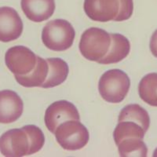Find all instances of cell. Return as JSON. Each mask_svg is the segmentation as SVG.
I'll list each match as a JSON object with an SVG mask.
<instances>
[{
	"mask_svg": "<svg viewBox=\"0 0 157 157\" xmlns=\"http://www.w3.org/2000/svg\"><path fill=\"white\" fill-rule=\"evenodd\" d=\"M75 32L66 20L56 19L49 21L43 28L42 41L48 49L64 51L72 46Z\"/></svg>",
	"mask_w": 157,
	"mask_h": 157,
	"instance_id": "cell-1",
	"label": "cell"
},
{
	"mask_svg": "<svg viewBox=\"0 0 157 157\" xmlns=\"http://www.w3.org/2000/svg\"><path fill=\"white\" fill-rule=\"evenodd\" d=\"M130 86L128 75L120 69L105 71L101 77L98 90L104 100L109 103L117 104L127 97Z\"/></svg>",
	"mask_w": 157,
	"mask_h": 157,
	"instance_id": "cell-2",
	"label": "cell"
},
{
	"mask_svg": "<svg viewBox=\"0 0 157 157\" xmlns=\"http://www.w3.org/2000/svg\"><path fill=\"white\" fill-rule=\"evenodd\" d=\"M111 35L98 28H90L82 33L79 42L82 55L89 61L98 62L109 51Z\"/></svg>",
	"mask_w": 157,
	"mask_h": 157,
	"instance_id": "cell-3",
	"label": "cell"
},
{
	"mask_svg": "<svg viewBox=\"0 0 157 157\" xmlns=\"http://www.w3.org/2000/svg\"><path fill=\"white\" fill-rule=\"evenodd\" d=\"M54 134L59 145L70 151L84 148L90 139L88 130L79 120H68L61 123Z\"/></svg>",
	"mask_w": 157,
	"mask_h": 157,
	"instance_id": "cell-4",
	"label": "cell"
},
{
	"mask_svg": "<svg viewBox=\"0 0 157 157\" xmlns=\"http://www.w3.org/2000/svg\"><path fill=\"white\" fill-rule=\"evenodd\" d=\"M5 62L14 75H26L30 73L36 66L37 56L28 47L16 46L6 51Z\"/></svg>",
	"mask_w": 157,
	"mask_h": 157,
	"instance_id": "cell-5",
	"label": "cell"
},
{
	"mask_svg": "<svg viewBox=\"0 0 157 157\" xmlns=\"http://www.w3.org/2000/svg\"><path fill=\"white\" fill-rule=\"evenodd\" d=\"M80 116L73 104L61 100L51 104L45 113V124L50 132L54 134L61 123L68 120H79Z\"/></svg>",
	"mask_w": 157,
	"mask_h": 157,
	"instance_id": "cell-6",
	"label": "cell"
},
{
	"mask_svg": "<svg viewBox=\"0 0 157 157\" xmlns=\"http://www.w3.org/2000/svg\"><path fill=\"white\" fill-rule=\"evenodd\" d=\"M29 150V138L22 128L10 130L0 137V152L4 156H25Z\"/></svg>",
	"mask_w": 157,
	"mask_h": 157,
	"instance_id": "cell-7",
	"label": "cell"
},
{
	"mask_svg": "<svg viewBox=\"0 0 157 157\" xmlns=\"http://www.w3.org/2000/svg\"><path fill=\"white\" fill-rule=\"evenodd\" d=\"M22 32L23 22L18 13L9 6L0 8V41L8 43L16 40Z\"/></svg>",
	"mask_w": 157,
	"mask_h": 157,
	"instance_id": "cell-8",
	"label": "cell"
},
{
	"mask_svg": "<svg viewBox=\"0 0 157 157\" xmlns=\"http://www.w3.org/2000/svg\"><path fill=\"white\" fill-rule=\"evenodd\" d=\"M84 11L88 17L98 22L113 21L119 12V0H85Z\"/></svg>",
	"mask_w": 157,
	"mask_h": 157,
	"instance_id": "cell-9",
	"label": "cell"
},
{
	"mask_svg": "<svg viewBox=\"0 0 157 157\" xmlns=\"http://www.w3.org/2000/svg\"><path fill=\"white\" fill-rule=\"evenodd\" d=\"M24 104L21 98L14 91H0V123H11L17 121L23 113Z\"/></svg>",
	"mask_w": 157,
	"mask_h": 157,
	"instance_id": "cell-10",
	"label": "cell"
},
{
	"mask_svg": "<svg viewBox=\"0 0 157 157\" xmlns=\"http://www.w3.org/2000/svg\"><path fill=\"white\" fill-rule=\"evenodd\" d=\"M21 6L27 18L37 23L48 20L55 10L54 0H21Z\"/></svg>",
	"mask_w": 157,
	"mask_h": 157,
	"instance_id": "cell-11",
	"label": "cell"
},
{
	"mask_svg": "<svg viewBox=\"0 0 157 157\" xmlns=\"http://www.w3.org/2000/svg\"><path fill=\"white\" fill-rule=\"evenodd\" d=\"M130 50V42L125 36L120 34H112L109 51L98 63L109 64L120 62L128 56Z\"/></svg>",
	"mask_w": 157,
	"mask_h": 157,
	"instance_id": "cell-12",
	"label": "cell"
},
{
	"mask_svg": "<svg viewBox=\"0 0 157 157\" xmlns=\"http://www.w3.org/2000/svg\"><path fill=\"white\" fill-rule=\"evenodd\" d=\"M49 66L45 59L37 56L36 66L30 73L14 75L17 82L25 87H41L48 75Z\"/></svg>",
	"mask_w": 157,
	"mask_h": 157,
	"instance_id": "cell-13",
	"label": "cell"
},
{
	"mask_svg": "<svg viewBox=\"0 0 157 157\" xmlns=\"http://www.w3.org/2000/svg\"><path fill=\"white\" fill-rule=\"evenodd\" d=\"M47 61L49 66L48 75L41 87L52 88L61 85L68 77L69 71L68 64L64 60L57 57L49 58Z\"/></svg>",
	"mask_w": 157,
	"mask_h": 157,
	"instance_id": "cell-14",
	"label": "cell"
},
{
	"mask_svg": "<svg viewBox=\"0 0 157 157\" xmlns=\"http://www.w3.org/2000/svg\"><path fill=\"white\" fill-rule=\"evenodd\" d=\"M119 122L131 121L141 126L146 132L150 126V118L147 111L137 104L123 108L119 116Z\"/></svg>",
	"mask_w": 157,
	"mask_h": 157,
	"instance_id": "cell-15",
	"label": "cell"
},
{
	"mask_svg": "<svg viewBox=\"0 0 157 157\" xmlns=\"http://www.w3.org/2000/svg\"><path fill=\"white\" fill-rule=\"evenodd\" d=\"M138 92L143 101L157 107V73H149L143 77L138 86Z\"/></svg>",
	"mask_w": 157,
	"mask_h": 157,
	"instance_id": "cell-16",
	"label": "cell"
},
{
	"mask_svg": "<svg viewBox=\"0 0 157 157\" xmlns=\"http://www.w3.org/2000/svg\"><path fill=\"white\" fill-rule=\"evenodd\" d=\"M118 149L120 156L145 157L148 154V148L143 139L137 137H129L123 139L118 144Z\"/></svg>",
	"mask_w": 157,
	"mask_h": 157,
	"instance_id": "cell-17",
	"label": "cell"
},
{
	"mask_svg": "<svg viewBox=\"0 0 157 157\" xmlns=\"http://www.w3.org/2000/svg\"><path fill=\"white\" fill-rule=\"evenodd\" d=\"M145 131L137 123L131 121L119 122L113 133L114 141L116 145L123 139L129 137H137L143 139L145 137Z\"/></svg>",
	"mask_w": 157,
	"mask_h": 157,
	"instance_id": "cell-18",
	"label": "cell"
},
{
	"mask_svg": "<svg viewBox=\"0 0 157 157\" xmlns=\"http://www.w3.org/2000/svg\"><path fill=\"white\" fill-rule=\"evenodd\" d=\"M27 134L29 142V155L36 153L42 149L45 143V137L41 129L35 125H26L23 127Z\"/></svg>",
	"mask_w": 157,
	"mask_h": 157,
	"instance_id": "cell-19",
	"label": "cell"
},
{
	"mask_svg": "<svg viewBox=\"0 0 157 157\" xmlns=\"http://www.w3.org/2000/svg\"><path fill=\"white\" fill-rule=\"evenodd\" d=\"M119 2H120L119 12L113 21H127L133 14V11H134L133 0H119Z\"/></svg>",
	"mask_w": 157,
	"mask_h": 157,
	"instance_id": "cell-20",
	"label": "cell"
},
{
	"mask_svg": "<svg viewBox=\"0 0 157 157\" xmlns=\"http://www.w3.org/2000/svg\"><path fill=\"white\" fill-rule=\"evenodd\" d=\"M150 50L154 57L157 58V30L155 31L150 40Z\"/></svg>",
	"mask_w": 157,
	"mask_h": 157,
	"instance_id": "cell-21",
	"label": "cell"
},
{
	"mask_svg": "<svg viewBox=\"0 0 157 157\" xmlns=\"http://www.w3.org/2000/svg\"><path fill=\"white\" fill-rule=\"evenodd\" d=\"M153 155L154 157H157V148L155 150V152H154L153 155Z\"/></svg>",
	"mask_w": 157,
	"mask_h": 157,
	"instance_id": "cell-22",
	"label": "cell"
}]
</instances>
